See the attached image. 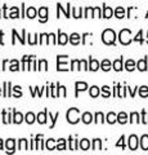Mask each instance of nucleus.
<instances>
[{
  "instance_id": "8",
  "label": "nucleus",
  "mask_w": 148,
  "mask_h": 155,
  "mask_svg": "<svg viewBox=\"0 0 148 155\" xmlns=\"http://www.w3.org/2000/svg\"><path fill=\"white\" fill-rule=\"evenodd\" d=\"M58 41L57 43H59V44H62V45H65L66 43H67V40H68V35H66V34H63V32H58Z\"/></svg>"
},
{
  "instance_id": "5",
  "label": "nucleus",
  "mask_w": 148,
  "mask_h": 155,
  "mask_svg": "<svg viewBox=\"0 0 148 155\" xmlns=\"http://www.w3.org/2000/svg\"><path fill=\"white\" fill-rule=\"evenodd\" d=\"M75 87H76V97L79 94V91H85L88 88V84L84 83V81H76L75 83Z\"/></svg>"
},
{
  "instance_id": "9",
  "label": "nucleus",
  "mask_w": 148,
  "mask_h": 155,
  "mask_svg": "<svg viewBox=\"0 0 148 155\" xmlns=\"http://www.w3.org/2000/svg\"><path fill=\"white\" fill-rule=\"evenodd\" d=\"M23 120V116L21 113H17V111H14V115H13V123L16 124H21Z\"/></svg>"
},
{
  "instance_id": "29",
  "label": "nucleus",
  "mask_w": 148,
  "mask_h": 155,
  "mask_svg": "<svg viewBox=\"0 0 148 155\" xmlns=\"http://www.w3.org/2000/svg\"><path fill=\"white\" fill-rule=\"evenodd\" d=\"M95 118H97V119H95V123H98L99 120H101V123L103 122V114L102 113H98L97 115H95Z\"/></svg>"
},
{
  "instance_id": "32",
  "label": "nucleus",
  "mask_w": 148,
  "mask_h": 155,
  "mask_svg": "<svg viewBox=\"0 0 148 155\" xmlns=\"http://www.w3.org/2000/svg\"><path fill=\"white\" fill-rule=\"evenodd\" d=\"M116 14H117V17H118V18L124 17V11H122V8H118L117 11H116Z\"/></svg>"
},
{
  "instance_id": "10",
  "label": "nucleus",
  "mask_w": 148,
  "mask_h": 155,
  "mask_svg": "<svg viewBox=\"0 0 148 155\" xmlns=\"http://www.w3.org/2000/svg\"><path fill=\"white\" fill-rule=\"evenodd\" d=\"M81 120H83L85 124H89L93 120V115L90 114V113H84L83 116H81Z\"/></svg>"
},
{
  "instance_id": "35",
  "label": "nucleus",
  "mask_w": 148,
  "mask_h": 155,
  "mask_svg": "<svg viewBox=\"0 0 148 155\" xmlns=\"http://www.w3.org/2000/svg\"><path fill=\"white\" fill-rule=\"evenodd\" d=\"M139 69L140 70H146V62H139Z\"/></svg>"
},
{
  "instance_id": "34",
  "label": "nucleus",
  "mask_w": 148,
  "mask_h": 155,
  "mask_svg": "<svg viewBox=\"0 0 148 155\" xmlns=\"http://www.w3.org/2000/svg\"><path fill=\"white\" fill-rule=\"evenodd\" d=\"M94 150H98L99 149V140L98 138H95L94 140V147H93Z\"/></svg>"
},
{
  "instance_id": "15",
  "label": "nucleus",
  "mask_w": 148,
  "mask_h": 155,
  "mask_svg": "<svg viewBox=\"0 0 148 155\" xmlns=\"http://www.w3.org/2000/svg\"><path fill=\"white\" fill-rule=\"evenodd\" d=\"M25 120H26L28 124H32V123L35 122V115L32 114V113H28V114L25 116Z\"/></svg>"
},
{
  "instance_id": "39",
  "label": "nucleus",
  "mask_w": 148,
  "mask_h": 155,
  "mask_svg": "<svg viewBox=\"0 0 148 155\" xmlns=\"http://www.w3.org/2000/svg\"><path fill=\"white\" fill-rule=\"evenodd\" d=\"M0 17H2V16H0Z\"/></svg>"
},
{
  "instance_id": "18",
  "label": "nucleus",
  "mask_w": 148,
  "mask_h": 155,
  "mask_svg": "<svg viewBox=\"0 0 148 155\" xmlns=\"http://www.w3.org/2000/svg\"><path fill=\"white\" fill-rule=\"evenodd\" d=\"M46 149L48 150H54L55 149V146H54V140L53 138H49L46 141Z\"/></svg>"
},
{
  "instance_id": "38",
  "label": "nucleus",
  "mask_w": 148,
  "mask_h": 155,
  "mask_svg": "<svg viewBox=\"0 0 148 155\" xmlns=\"http://www.w3.org/2000/svg\"><path fill=\"white\" fill-rule=\"evenodd\" d=\"M0 94H2V88H0Z\"/></svg>"
},
{
  "instance_id": "14",
  "label": "nucleus",
  "mask_w": 148,
  "mask_h": 155,
  "mask_svg": "<svg viewBox=\"0 0 148 155\" xmlns=\"http://www.w3.org/2000/svg\"><path fill=\"white\" fill-rule=\"evenodd\" d=\"M79 146L81 147V150H88V149H89V146H90V142L88 141L87 138H84V140H81V141H80Z\"/></svg>"
},
{
  "instance_id": "37",
  "label": "nucleus",
  "mask_w": 148,
  "mask_h": 155,
  "mask_svg": "<svg viewBox=\"0 0 148 155\" xmlns=\"http://www.w3.org/2000/svg\"><path fill=\"white\" fill-rule=\"evenodd\" d=\"M0 150H3V140H0Z\"/></svg>"
},
{
  "instance_id": "11",
  "label": "nucleus",
  "mask_w": 148,
  "mask_h": 155,
  "mask_svg": "<svg viewBox=\"0 0 148 155\" xmlns=\"http://www.w3.org/2000/svg\"><path fill=\"white\" fill-rule=\"evenodd\" d=\"M98 67H99L98 61H95V60H93V58H90V60H89V69L92 70V71H97Z\"/></svg>"
},
{
  "instance_id": "7",
  "label": "nucleus",
  "mask_w": 148,
  "mask_h": 155,
  "mask_svg": "<svg viewBox=\"0 0 148 155\" xmlns=\"http://www.w3.org/2000/svg\"><path fill=\"white\" fill-rule=\"evenodd\" d=\"M14 145H16V141L13 138H9L8 141L5 142V146H7V153H13L14 151Z\"/></svg>"
},
{
  "instance_id": "24",
  "label": "nucleus",
  "mask_w": 148,
  "mask_h": 155,
  "mask_svg": "<svg viewBox=\"0 0 148 155\" xmlns=\"http://www.w3.org/2000/svg\"><path fill=\"white\" fill-rule=\"evenodd\" d=\"M18 8H16V7H14V8H12V13H11V16H9V17H11V18H17L18 17Z\"/></svg>"
},
{
  "instance_id": "19",
  "label": "nucleus",
  "mask_w": 148,
  "mask_h": 155,
  "mask_svg": "<svg viewBox=\"0 0 148 155\" xmlns=\"http://www.w3.org/2000/svg\"><path fill=\"white\" fill-rule=\"evenodd\" d=\"M99 94V88H98V87H92V88H90V96H92V97H97Z\"/></svg>"
},
{
  "instance_id": "31",
  "label": "nucleus",
  "mask_w": 148,
  "mask_h": 155,
  "mask_svg": "<svg viewBox=\"0 0 148 155\" xmlns=\"http://www.w3.org/2000/svg\"><path fill=\"white\" fill-rule=\"evenodd\" d=\"M126 69H128V70H133V69H134V62H133V61H129L128 64H126Z\"/></svg>"
},
{
  "instance_id": "16",
  "label": "nucleus",
  "mask_w": 148,
  "mask_h": 155,
  "mask_svg": "<svg viewBox=\"0 0 148 155\" xmlns=\"http://www.w3.org/2000/svg\"><path fill=\"white\" fill-rule=\"evenodd\" d=\"M18 149L20 150H27L28 147H27V140H25V138H22L20 142H18Z\"/></svg>"
},
{
  "instance_id": "25",
  "label": "nucleus",
  "mask_w": 148,
  "mask_h": 155,
  "mask_svg": "<svg viewBox=\"0 0 148 155\" xmlns=\"http://www.w3.org/2000/svg\"><path fill=\"white\" fill-rule=\"evenodd\" d=\"M117 120H118V122H120V123H125L126 122V115L125 114H120V115H118L117 116Z\"/></svg>"
},
{
  "instance_id": "36",
  "label": "nucleus",
  "mask_w": 148,
  "mask_h": 155,
  "mask_svg": "<svg viewBox=\"0 0 148 155\" xmlns=\"http://www.w3.org/2000/svg\"><path fill=\"white\" fill-rule=\"evenodd\" d=\"M103 91H104V96L108 94V87H103Z\"/></svg>"
},
{
  "instance_id": "13",
  "label": "nucleus",
  "mask_w": 148,
  "mask_h": 155,
  "mask_svg": "<svg viewBox=\"0 0 148 155\" xmlns=\"http://www.w3.org/2000/svg\"><path fill=\"white\" fill-rule=\"evenodd\" d=\"M26 16L28 17V18H35L36 17V9L34 8V7H30L26 11Z\"/></svg>"
},
{
  "instance_id": "30",
  "label": "nucleus",
  "mask_w": 148,
  "mask_h": 155,
  "mask_svg": "<svg viewBox=\"0 0 148 155\" xmlns=\"http://www.w3.org/2000/svg\"><path fill=\"white\" fill-rule=\"evenodd\" d=\"M113 66H115V70H121V61H116V62H115V64H113Z\"/></svg>"
},
{
  "instance_id": "3",
  "label": "nucleus",
  "mask_w": 148,
  "mask_h": 155,
  "mask_svg": "<svg viewBox=\"0 0 148 155\" xmlns=\"http://www.w3.org/2000/svg\"><path fill=\"white\" fill-rule=\"evenodd\" d=\"M39 16H40V22H46L48 19V8L41 7L39 9Z\"/></svg>"
},
{
  "instance_id": "23",
  "label": "nucleus",
  "mask_w": 148,
  "mask_h": 155,
  "mask_svg": "<svg viewBox=\"0 0 148 155\" xmlns=\"http://www.w3.org/2000/svg\"><path fill=\"white\" fill-rule=\"evenodd\" d=\"M112 16V11L109 8H107V7H104V16L103 17H106V18H108V17H111Z\"/></svg>"
},
{
  "instance_id": "26",
  "label": "nucleus",
  "mask_w": 148,
  "mask_h": 155,
  "mask_svg": "<svg viewBox=\"0 0 148 155\" xmlns=\"http://www.w3.org/2000/svg\"><path fill=\"white\" fill-rule=\"evenodd\" d=\"M102 69H103L104 71L109 70V62H108V61H103V62H102Z\"/></svg>"
},
{
  "instance_id": "21",
  "label": "nucleus",
  "mask_w": 148,
  "mask_h": 155,
  "mask_svg": "<svg viewBox=\"0 0 148 155\" xmlns=\"http://www.w3.org/2000/svg\"><path fill=\"white\" fill-rule=\"evenodd\" d=\"M57 149H58V150H65V149H66V145H65V140H63V138H59V140H58V145H57Z\"/></svg>"
},
{
  "instance_id": "4",
  "label": "nucleus",
  "mask_w": 148,
  "mask_h": 155,
  "mask_svg": "<svg viewBox=\"0 0 148 155\" xmlns=\"http://www.w3.org/2000/svg\"><path fill=\"white\" fill-rule=\"evenodd\" d=\"M66 56H58L57 57V61H58V65H57V70L58 71H66V70H68L67 67H66V65L63 64V58H65Z\"/></svg>"
},
{
  "instance_id": "33",
  "label": "nucleus",
  "mask_w": 148,
  "mask_h": 155,
  "mask_svg": "<svg viewBox=\"0 0 148 155\" xmlns=\"http://www.w3.org/2000/svg\"><path fill=\"white\" fill-rule=\"evenodd\" d=\"M133 145V149H135V136H131L130 137V146Z\"/></svg>"
},
{
  "instance_id": "1",
  "label": "nucleus",
  "mask_w": 148,
  "mask_h": 155,
  "mask_svg": "<svg viewBox=\"0 0 148 155\" xmlns=\"http://www.w3.org/2000/svg\"><path fill=\"white\" fill-rule=\"evenodd\" d=\"M80 110L76 109V107H72L67 111V122L71 123V124H76L80 120Z\"/></svg>"
},
{
  "instance_id": "28",
  "label": "nucleus",
  "mask_w": 148,
  "mask_h": 155,
  "mask_svg": "<svg viewBox=\"0 0 148 155\" xmlns=\"http://www.w3.org/2000/svg\"><path fill=\"white\" fill-rule=\"evenodd\" d=\"M13 89H14V92H16V93H17V94H16V97H21V96H22V92H21V87H18V85H17V87H14Z\"/></svg>"
},
{
  "instance_id": "27",
  "label": "nucleus",
  "mask_w": 148,
  "mask_h": 155,
  "mask_svg": "<svg viewBox=\"0 0 148 155\" xmlns=\"http://www.w3.org/2000/svg\"><path fill=\"white\" fill-rule=\"evenodd\" d=\"M115 120H116V119H115V114H108V116H107V122L108 123H115Z\"/></svg>"
},
{
  "instance_id": "22",
  "label": "nucleus",
  "mask_w": 148,
  "mask_h": 155,
  "mask_svg": "<svg viewBox=\"0 0 148 155\" xmlns=\"http://www.w3.org/2000/svg\"><path fill=\"white\" fill-rule=\"evenodd\" d=\"M46 66H48V64H46V61L45 60H40L39 61V70H46Z\"/></svg>"
},
{
  "instance_id": "6",
  "label": "nucleus",
  "mask_w": 148,
  "mask_h": 155,
  "mask_svg": "<svg viewBox=\"0 0 148 155\" xmlns=\"http://www.w3.org/2000/svg\"><path fill=\"white\" fill-rule=\"evenodd\" d=\"M70 43H71V44H74V45H77L80 43V35H79V34H76V32L71 34V35H70Z\"/></svg>"
},
{
  "instance_id": "12",
  "label": "nucleus",
  "mask_w": 148,
  "mask_h": 155,
  "mask_svg": "<svg viewBox=\"0 0 148 155\" xmlns=\"http://www.w3.org/2000/svg\"><path fill=\"white\" fill-rule=\"evenodd\" d=\"M46 114H48V110H44V113H40L39 115H37V122H39L40 124H44L46 122Z\"/></svg>"
},
{
  "instance_id": "17",
  "label": "nucleus",
  "mask_w": 148,
  "mask_h": 155,
  "mask_svg": "<svg viewBox=\"0 0 148 155\" xmlns=\"http://www.w3.org/2000/svg\"><path fill=\"white\" fill-rule=\"evenodd\" d=\"M9 70H11V71H18V70H20V67H18V61H17V60H13V61H12V65H11V67H9Z\"/></svg>"
},
{
  "instance_id": "2",
  "label": "nucleus",
  "mask_w": 148,
  "mask_h": 155,
  "mask_svg": "<svg viewBox=\"0 0 148 155\" xmlns=\"http://www.w3.org/2000/svg\"><path fill=\"white\" fill-rule=\"evenodd\" d=\"M102 39L106 44H112V43L115 41V32L112 30H106L103 32Z\"/></svg>"
},
{
  "instance_id": "20",
  "label": "nucleus",
  "mask_w": 148,
  "mask_h": 155,
  "mask_svg": "<svg viewBox=\"0 0 148 155\" xmlns=\"http://www.w3.org/2000/svg\"><path fill=\"white\" fill-rule=\"evenodd\" d=\"M49 118L52 119V125H50V128H53V127H54V124H55V120L59 118V113H57L54 116H52V114L49 113Z\"/></svg>"
}]
</instances>
